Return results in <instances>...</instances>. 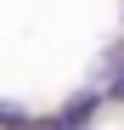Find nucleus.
I'll return each instance as SVG.
<instances>
[{
  "instance_id": "nucleus-1",
  "label": "nucleus",
  "mask_w": 124,
  "mask_h": 130,
  "mask_svg": "<svg viewBox=\"0 0 124 130\" xmlns=\"http://www.w3.org/2000/svg\"><path fill=\"white\" fill-rule=\"evenodd\" d=\"M101 102H107L101 91H79V96H73V102L62 107V113H56L51 124H45V130H85V124L96 119V107H101Z\"/></svg>"
},
{
  "instance_id": "nucleus-2",
  "label": "nucleus",
  "mask_w": 124,
  "mask_h": 130,
  "mask_svg": "<svg viewBox=\"0 0 124 130\" xmlns=\"http://www.w3.org/2000/svg\"><path fill=\"white\" fill-rule=\"evenodd\" d=\"M0 124H6V130H28V113H23V107H6V102H0Z\"/></svg>"
},
{
  "instance_id": "nucleus-3",
  "label": "nucleus",
  "mask_w": 124,
  "mask_h": 130,
  "mask_svg": "<svg viewBox=\"0 0 124 130\" xmlns=\"http://www.w3.org/2000/svg\"><path fill=\"white\" fill-rule=\"evenodd\" d=\"M101 96H107V102H124V68L113 74V85H107V91H101Z\"/></svg>"
}]
</instances>
